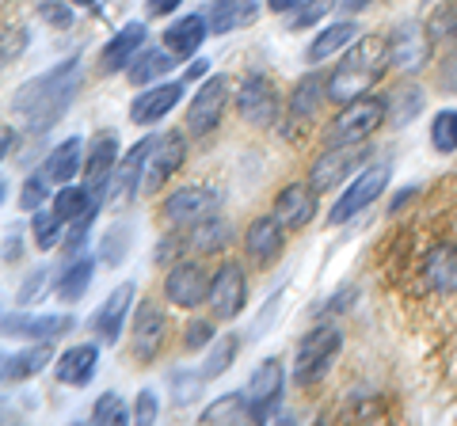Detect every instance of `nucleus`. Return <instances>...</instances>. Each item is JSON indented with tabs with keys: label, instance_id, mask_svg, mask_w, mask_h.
Returning <instances> with one entry per match:
<instances>
[{
	"label": "nucleus",
	"instance_id": "49",
	"mask_svg": "<svg viewBox=\"0 0 457 426\" xmlns=\"http://www.w3.org/2000/svg\"><path fill=\"white\" fill-rule=\"evenodd\" d=\"M20 251H23V233L20 229H8L4 233V263L20 259Z\"/></svg>",
	"mask_w": 457,
	"mask_h": 426
},
{
	"label": "nucleus",
	"instance_id": "44",
	"mask_svg": "<svg viewBox=\"0 0 457 426\" xmlns=\"http://www.w3.org/2000/svg\"><path fill=\"white\" fill-rule=\"evenodd\" d=\"M427 31H431V38H457V4H442L431 23H427Z\"/></svg>",
	"mask_w": 457,
	"mask_h": 426
},
{
	"label": "nucleus",
	"instance_id": "19",
	"mask_svg": "<svg viewBox=\"0 0 457 426\" xmlns=\"http://www.w3.org/2000/svg\"><path fill=\"white\" fill-rule=\"evenodd\" d=\"M134 286L130 282H122V286H114V293L107 297L104 305H99V312H96V320H92V332L104 339V343L111 347L114 339H119V332H122V324H126V316H130V305H134Z\"/></svg>",
	"mask_w": 457,
	"mask_h": 426
},
{
	"label": "nucleus",
	"instance_id": "23",
	"mask_svg": "<svg viewBox=\"0 0 457 426\" xmlns=\"http://www.w3.org/2000/svg\"><path fill=\"white\" fill-rule=\"evenodd\" d=\"M65 332H73V316H16V312L4 316V335L46 339V343H54V339Z\"/></svg>",
	"mask_w": 457,
	"mask_h": 426
},
{
	"label": "nucleus",
	"instance_id": "52",
	"mask_svg": "<svg viewBox=\"0 0 457 426\" xmlns=\"http://www.w3.org/2000/svg\"><path fill=\"white\" fill-rule=\"evenodd\" d=\"M206 73H210V61H206V58H198V61H191V65H187V77H191V80L206 77Z\"/></svg>",
	"mask_w": 457,
	"mask_h": 426
},
{
	"label": "nucleus",
	"instance_id": "2",
	"mask_svg": "<svg viewBox=\"0 0 457 426\" xmlns=\"http://www.w3.org/2000/svg\"><path fill=\"white\" fill-rule=\"evenodd\" d=\"M389 65H393L389 38H378V35L359 38L347 58L332 69V77H328V99H336V103H354V99H362L370 88H374Z\"/></svg>",
	"mask_w": 457,
	"mask_h": 426
},
{
	"label": "nucleus",
	"instance_id": "14",
	"mask_svg": "<svg viewBox=\"0 0 457 426\" xmlns=\"http://www.w3.org/2000/svg\"><path fill=\"white\" fill-rule=\"evenodd\" d=\"M164 339H168V316H164V308L156 305V301H141L137 324H134V358L141 365H149L156 354H161Z\"/></svg>",
	"mask_w": 457,
	"mask_h": 426
},
{
	"label": "nucleus",
	"instance_id": "36",
	"mask_svg": "<svg viewBox=\"0 0 457 426\" xmlns=\"http://www.w3.org/2000/svg\"><path fill=\"white\" fill-rule=\"evenodd\" d=\"M88 282H92V259H77L73 266H65V271H62L57 297H62V301H77V297L88 290Z\"/></svg>",
	"mask_w": 457,
	"mask_h": 426
},
{
	"label": "nucleus",
	"instance_id": "51",
	"mask_svg": "<svg viewBox=\"0 0 457 426\" xmlns=\"http://www.w3.org/2000/svg\"><path fill=\"white\" fill-rule=\"evenodd\" d=\"M183 0H149V16H168V12H176Z\"/></svg>",
	"mask_w": 457,
	"mask_h": 426
},
{
	"label": "nucleus",
	"instance_id": "33",
	"mask_svg": "<svg viewBox=\"0 0 457 426\" xmlns=\"http://www.w3.org/2000/svg\"><path fill=\"white\" fill-rule=\"evenodd\" d=\"M171 53V50H168ZM164 50H141L137 58L130 61V80L137 84V88H145V84H153L156 77H164L171 65H176V58H168Z\"/></svg>",
	"mask_w": 457,
	"mask_h": 426
},
{
	"label": "nucleus",
	"instance_id": "10",
	"mask_svg": "<svg viewBox=\"0 0 457 426\" xmlns=\"http://www.w3.org/2000/svg\"><path fill=\"white\" fill-rule=\"evenodd\" d=\"M245 297H248V282H245V271H240L237 263H225L218 266V274L210 278V308L218 320H233L240 316V308H245Z\"/></svg>",
	"mask_w": 457,
	"mask_h": 426
},
{
	"label": "nucleus",
	"instance_id": "28",
	"mask_svg": "<svg viewBox=\"0 0 457 426\" xmlns=\"http://www.w3.org/2000/svg\"><path fill=\"white\" fill-rule=\"evenodd\" d=\"M46 362H54V350H50L46 339H42V343H35V347L8 354V358H4V381L12 385V381L35 377V373H42V369H46Z\"/></svg>",
	"mask_w": 457,
	"mask_h": 426
},
{
	"label": "nucleus",
	"instance_id": "47",
	"mask_svg": "<svg viewBox=\"0 0 457 426\" xmlns=\"http://www.w3.org/2000/svg\"><path fill=\"white\" fill-rule=\"evenodd\" d=\"M42 16H46L54 27H69V20H73V16H69V8L65 4H57V0H42Z\"/></svg>",
	"mask_w": 457,
	"mask_h": 426
},
{
	"label": "nucleus",
	"instance_id": "26",
	"mask_svg": "<svg viewBox=\"0 0 457 426\" xmlns=\"http://www.w3.org/2000/svg\"><path fill=\"white\" fill-rule=\"evenodd\" d=\"M96 362H99V347H92V343L69 347L62 358H57V381H62V385H88L96 377Z\"/></svg>",
	"mask_w": 457,
	"mask_h": 426
},
{
	"label": "nucleus",
	"instance_id": "9",
	"mask_svg": "<svg viewBox=\"0 0 457 426\" xmlns=\"http://www.w3.org/2000/svg\"><path fill=\"white\" fill-rule=\"evenodd\" d=\"M431 31L423 23H400L389 35V53H393V69L400 73H416L431 58Z\"/></svg>",
	"mask_w": 457,
	"mask_h": 426
},
{
	"label": "nucleus",
	"instance_id": "42",
	"mask_svg": "<svg viewBox=\"0 0 457 426\" xmlns=\"http://www.w3.org/2000/svg\"><path fill=\"white\" fill-rule=\"evenodd\" d=\"M92 422H114V426H126V422H130V411H126V404H122L114 392H104V396L96 400V407H92Z\"/></svg>",
	"mask_w": 457,
	"mask_h": 426
},
{
	"label": "nucleus",
	"instance_id": "17",
	"mask_svg": "<svg viewBox=\"0 0 457 426\" xmlns=\"http://www.w3.org/2000/svg\"><path fill=\"white\" fill-rule=\"evenodd\" d=\"M286 248V225L270 213V217H260V221H252L248 225V233H245V251H248V259L252 263H275L278 255Z\"/></svg>",
	"mask_w": 457,
	"mask_h": 426
},
{
	"label": "nucleus",
	"instance_id": "29",
	"mask_svg": "<svg viewBox=\"0 0 457 426\" xmlns=\"http://www.w3.org/2000/svg\"><path fill=\"white\" fill-rule=\"evenodd\" d=\"M255 16H260V4H255V0H213L210 23L218 35H228V31L248 27Z\"/></svg>",
	"mask_w": 457,
	"mask_h": 426
},
{
	"label": "nucleus",
	"instance_id": "30",
	"mask_svg": "<svg viewBox=\"0 0 457 426\" xmlns=\"http://www.w3.org/2000/svg\"><path fill=\"white\" fill-rule=\"evenodd\" d=\"M228 240H233V225L221 221L218 213H213V217H206V221L191 225L187 248H195L198 255H210V251H221V248L228 244Z\"/></svg>",
	"mask_w": 457,
	"mask_h": 426
},
{
	"label": "nucleus",
	"instance_id": "1",
	"mask_svg": "<svg viewBox=\"0 0 457 426\" xmlns=\"http://www.w3.org/2000/svg\"><path fill=\"white\" fill-rule=\"evenodd\" d=\"M77 84H80V61L69 58L62 65H54L46 77H35L31 84H23L12 111L23 115L35 134H42L69 111V103L77 99Z\"/></svg>",
	"mask_w": 457,
	"mask_h": 426
},
{
	"label": "nucleus",
	"instance_id": "24",
	"mask_svg": "<svg viewBox=\"0 0 457 426\" xmlns=\"http://www.w3.org/2000/svg\"><path fill=\"white\" fill-rule=\"evenodd\" d=\"M213 31L210 27V20L206 16H183V20H176L164 31V46L171 50V53H179V58H191V53H198V46L206 42V35Z\"/></svg>",
	"mask_w": 457,
	"mask_h": 426
},
{
	"label": "nucleus",
	"instance_id": "5",
	"mask_svg": "<svg viewBox=\"0 0 457 426\" xmlns=\"http://www.w3.org/2000/svg\"><path fill=\"white\" fill-rule=\"evenodd\" d=\"M385 187H389V164H374V168H366L362 176H354V179H351L347 194H343L339 202H336V209L328 213V221H332V225L351 221L354 213H362L366 206H374Z\"/></svg>",
	"mask_w": 457,
	"mask_h": 426
},
{
	"label": "nucleus",
	"instance_id": "54",
	"mask_svg": "<svg viewBox=\"0 0 457 426\" xmlns=\"http://www.w3.org/2000/svg\"><path fill=\"white\" fill-rule=\"evenodd\" d=\"M12 145H16V141H12V130H4V149H0V152L8 156V152H12Z\"/></svg>",
	"mask_w": 457,
	"mask_h": 426
},
{
	"label": "nucleus",
	"instance_id": "16",
	"mask_svg": "<svg viewBox=\"0 0 457 426\" xmlns=\"http://www.w3.org/2000/svg\"><path fill=\"white\" fill-rule=\"evenodd\" d=\"M164 293H168V301L179 308H195L198 301H206L210 278L203 271V263H176L164 278Z\"/></svg>",
	"mask_w": 457,
	"mask_h": 426
},
{
	"label": "nucleus",
	"instance_id": "7",
	"mask_svg": "<svg viewBox=\"0 0 457 426\" xmlns=\"http://www.w3.org/2000/svg\"><path fill=\"white\" fill-rule=\"evenodd\" d=\"M362 160H366V149L362 145H328V152L320 156L317 164H312L309 187L317 191V194L332 191V187H339L343 179H351L354 168H359Z\"/></svg>",
	"mask_w": 457,
	"mask_h": 426
},
{
	"label": "nucleus",
	"instance_id": "41",
	"mask_svg": "<svg viewBox=\"0 0 457 426\" xmlns=\"http://www.w3.org/2000/svg\"><path fill=\"white\" fill-rule=\"evenodd\" d=\"M336 4H339V0H302V8H297L294 20H290V31H305V27H317Z\"/></svg>",
	"mask_w": 457,
	"mask_h": 426
},
{
	"label": "nucleus",
	"instance_id": "56",
	"mask_svg": "<svg viewBox=\"0 0 457 426\" xmlns=\"http://www.w3.org/2000/svg\"><path fill=\"white\" fill-rule=\"evenodd\" d=\"M69 4H80V8H92L96 0H69Z\"/></svg>",
	"mask_w": 457,
	"mask_h": 426
},
{
	"label": "nucleus",
	"instance_id": "38",
	"mask_svg": "<svg viewBox=\"0 0 457 426\" xmlns=\"http://www.w3.org/2000/svg\"><path fill=\"white\" fill-rule=\"evenodd\" d=\"M233 354H237V335L213 339V347H210V354H206V362H203V369H198V373H203L206 381L218 377V373H225L228 362H233Z\"/></svg>",
	"mask_w": 457,
	"mask_h": 426
},
{
	"label": "nucleus",
	"instance_id": "40",
	"mask_svg": "<svg viewBox=\"0 0 457 426\" xmlns=\"http://www.w3.org/2000/svg\"><path fill=\"white\" fill-rule=\"evenodd\" d=\"M431 141L438 152H457V111H442L431 122Z\"/></svg>",
	"mask_w": 457,
	"mask_h": 426
},
{
	"label": "nucleus",
	"instance_id": "46",
	"mask_svg": "<svg viewBox=\"0 0 457 426\" xmlns=\"http://www.w3.org/2000/svg\"><path fill=\"white\" fill-rule=\"evenodd\" d=\"M156 392L153 389H141L137 392V404H134V419L141 422V426H149V422H156Z\"/></svg>",
	"mask_w": 457,
	"mask_h": 426
},
{
	"label": "nucleus",
	"instance_id": "12",
	"mask_svg": "<svg viewBox=\"0 0 457 426\" xmlns=\"http://www.w3.org/2000/svg\"><path fill=\"white\" fill-rule=\"evenodd\" d=\"M237 111L240 119L252 122V126H270L278 119V95L275 88H270L267 77H245L237 88Z\"/></svg>",
	"mask_w": 457,
	"mask_h": 426
},
{
	"label": "nucleus",
	"instance_id": "37",
	"mask_svg": "<svg viewBox=\"0 0 457 426\" xmlns=\"http://www.w3.org/2000/svg\"><path fill=\"white\" fill-rule=\"evenodd\" d=\"M62 225H65V217L57 213L54 206L46 209H35V221H31V229H35V244L46 251V248H57V240H62Z\"/></svg>",
	"mask_w": 457,
	"mask_h": 426
},
{
	"label": "nucleus",
	"instance_id": "13",
	"mask_svg": "<svg viewBox=\"0 0 457 426\" xmlns=\"http://www.w3.org/2000/svg\"><path fill=\"white\" fill-rule=\"evenodd\" d=\"M225 103H228V77H210L203 88H198V95L191 99V111H187V126L191 134H210L218 130V122L225 115Z\"/></svg>",
	"mask_w": 457,
	"mask_h": 426
},
{
	"label": "nucleus",
	"instance_id": "27",
	"mask_svg": "<svg viewBox=\"0 0 457 426\" xmlns=\"http://www.w3.org/2000/svg\"><path fill=\"white\" fill-rule=\"evenodd\" d=\"M80 164H84V141H80V137H65L62 145L50 152V160L42 164V172H46L50 183L65 187V183H73V179H77Z\"/></svg>",
	"mask_w": 457,
	"mask_h": 426
},
{
	"label": "nucleus",
	"instance_id": "45",
	"mask_svg": "<svg viewBox=\"0 0 457 426\" xmlns=\"http://www.w3.org/2000/svg\"><path fill=\"white\" fill-rule=\"evenodd\" d=\"M46 191H50V179H46V172L31 176V179L23 183L20 206H23V209H42V206H46Z\"/></svg>",
	"mask_w": 457,
	"mask_h": 426
},
{
	"label": "nucleus",
	"instance_id": "48",
	"mask_svg": "<svg viewBox=\"0 0 457 426\" xmlns=\"http://www.w3.org/2000/svg\"><path fill=\"white\" fill-rule=\"evenodd\" d=\"M206 343H213V328H210L206 320L191 324V328H187V347L195 350V347H206Z\"/></svg>",
	"mask_w": 457,
	"mask_h": 426
},
{
	"label": "nucleus",
	"instance_id": "18",
	"mask_svg": "<svg viewBox=\"0 0 457 426\" xmlns=\"http://www.w3.org/2000/svg\"><path fill=\"white\" fill-rule=\"evenodd\" d=\"M179 99H183V84L179 80H168V84H156V88H145L130 103V122H137V126L161 122V119H168V111L176 107Z\"/></svg>",
	"mask_w": 457,
	"mask_h": 426
},
{
	"label": "nucleus",
	"instance_id": "43",
	"mask_svg": "<svg viewBox=\"0 0 457 426\" xmlns=\"http://www.w3.org/2000/svg\"><path fill=\"white\" fill-rule=\"evenodd\" d=\"M126 251H130V225L119 221V225H111V229H107L99 255H104L107 263H122V255H126Z\"/></svg>",
	"mask_w": 457,
	"mask_h": 426
},
{
	"label": "nucleus",
	"instance_id": "50",
	"mask_svg": "<svg viewBox=\"0 0 457 426\" xmlns=\"http://www.w3.org/2000/svg\"><path fill=\"white\" fill-rule=\"evenodd\" d=\"M438 80H442V88H446V92H457V53H453V58L442 61Z\"/></svg>",
	"mask_w": 457,
	"mask_h": 426
},
{
	"label": "nucleus",
	"instance_id": "20",
	"mask_svg": "<svg viewBox=\"0 0 457 426\" xmlns=\"http://www.w3.org/2000/svg\"><path fill=\"white\" fill-rule=\"evenodd\" d=\"M317 213V191L305 187V183H290L282 187L275 198V217L286 225V229H305Z\"/></svg>",
	"mask_w": 457,
	"mask_h": 426
},
{
	"label": "nucleus",
	"instance_id": "39",
	"mask_svg": "<svg viewBox=\"0 0 457 426\" xmlns=\"http://www.w3.org/2000/svg\"><path fill=\"white\" fill-rule=\"evenodd\" d=\"M420 107H423V92L420 88H400L389 99V119H393V126H404L411 115H420Z\"/></svg>",
	"mask_w": 457,
	"mask_h": 426
},
{
	"label": "nucleus",
	"instance_id": "32",
	"mask_svg": "<svg viewBox=\"0 0 457 426\" xmlns=\"http://www.w3.org/2000/svg\"><path fill=\"white\" fill-rule=\"evenodd\" d=\"M255 419L252 415V404H248V392H228L221 400H213L206 411H203V422H248Z\"/></svg>",
	"mask_w": 457,
	"mask_h": 426
},
{
	"label": "nucleus",
	"instance_id": "8",
	"mask_svg": "<svg viewBox=\"0 0 457 426\" xmlns=\"http://www.w3.org/2000/svg\"><path fill=\"white\" fill-rule=\"evenodd\" d=\"M218 209H221L218 191H210V187H183V191H176V194H168L164 217H168L171 225H179V229H191V225L213 217Z\"/></svg>",
	"mask_w": 457,
	"mask_h": 426
},
{
	"label": "nucleus",
	"instance_id": "22",
	"mask_svg": "<svg viewBox=\"0 0 457 426\" xmlns=\"http://www.w3.org/2000/svg\"><path fill=\"white\" fill-rule=\"evenodd\" d=\"M153 141H156V137L137 141V145L130 149V156H126V160H122L119 168H114L111 187H107V198H130V194H137V179L145 176V160H149Z\"/></svg>",
	"mask_w": 457,
	"mask_h": 426
},
{
	"label": "nucleus",
	"instance_id": "4",
	"mask_svg": "<svg viewBox=\"0 0 457 426\" xmlns=\"http://www.w3.org/2000/svg\"><path fill=\"white\" fill-rule=\"evenodd\" d=\"M381 119H389V103H381V99H354L347 103V111H339L336 122L328 126L324 141L328 145H362L381 126Z\"/></svg>",
	"mask_w": 457,
	"mask_h": 426
},
{
	"label": "nucleus",
	"instance_id": "6",
	"mask_svg": "<svg viewBox=\"0 0 457 426\" xmlns=\"http://www.w3.org/2000/svg\"><path fill=\"white\" fill-rule=\"evenodd\" d=\"M183 156H187V141H183V134H164V137H156L153 149H149V160H145V176H141V194L161 191L164 183L179 172Z\"/></svg>",
	"mask_w": 457,
	"mask_h": 426
},
{
	"label": "nucleus",
	"instance_id": "35",
	"mask_svg": "<svg viewBox=\"0 0 457 426\" xmlns=\"http://www.w3.org/2000/svg\"><path fill=\"white\" fill-rule=\"evenodd\" d=\"M320 88H328V80L320 84V77H305L302 84L294 88V99H290V111L297 119H312L320 111Z\"/></svg>",
	"mask_w": 457,
	"mask_h": 426
},
{
	"label": "nucleus",
	"instance_id": "31",
	"mask_svg": "<svg viewBox=\"0 0 457 426\" xmlns=\"http://www.w3.org/2000/svg\"><path fill=\"white\" fill-rule=\"evenodd\" d=\"M354 27L351 20L347 23H332V27H324V31L309 42V50H305V61H324V58H332V53H339L343 46H351L354 42Z\"/></svg>",
	"mask_w": 457,
	"mask_h": 426
},
{
	"label": "nucleus",
	"instance_id": "11",
	"mask_svg": "<svg viewBox=\"0 0 457 426\" xmlns=\"http://www.w3.org/2000/svg\"><path fill=\"white\" fill-rule=\"evenodd\" d=\"M114 164H119V137L111 130L99 134L88 149V160H84V183H88V194L92 202L99 206L107 198V187H111V176H114Z\"/></svg>",
	"mask_w": 457,
	"mask_h": 426
},
{
	"label": "nucleus",
	"instance_id": "3",
	"mask_svg": "<svg viewBox=\"0 0 457 426\" xmlns=\"http://www.w3.org/2000/svg\"><path fill=\"white\" fill-rule=\"evenodd\" d=\"M339 347H343V332L339 328H332V324L312 328L302 343H297V354H294V381L297 385H312V381H320L328 369H332Z\"/></svg>",
	"mask_w": 457,
	"mask_h": 426
},
{
	"label": "nucleus",
	"instance_id": "55",
	"mask_svg": "<svg viewBox=\"0 0 457 426\" xmlns=\"http://www.w3.org/2000/svg\"><path fill=\"white\" fill-rule=\"evenodd\" d=\"M366 4H370V0H347V8H351V12H354V8H366Z\"/></svg>",
	"mask_w": 457,
	"mask_h": 426
},
{
	"label": "nucleus",
	"instance_id": "53",
	"mask_svg": "<svg viewBox=\"0 0 457 426\" xmlns=\"http://www.w3.org/2000/svg\"><path fill=\"white\" fill-rule=\"evenodd\" d=\"M267 8L282 16V12H290V8H302V0H267Z\"/></svg>",
	"mask_w": 457,
	"mask_h": 426
},
{
	"label": "nucleus",
	"instance_id": "34",
	"mask_svg": "<svg viewBox=\"0 0 457 426\" xmlns=\"http://www.w3.org/2000/svg\"><path fill=\"white\" fill-rule=\"evenodd\" d=\"M54 209L62 213L65 221H80L84 213H92V209H99V206L92 202L88 187H73V183H65V187L54 194Z\"/></svg>",
	"mask_w": 457,
	"mask_h": 426
},
{
	"label": "nucleus",
	"instance_id": "25",
	"mask_svg": "<svg viewBox=\"0 0 457 426\" xmlns=\"http://www.w3.org/2000/svg\"><path fill=\"white\" fill-rule=\"evenodd\" d=\"M423 278L427 286L438 293H457V248L450 244H435L423 259Z\"/></svg>",
	"mask_w": 457,
	"mask_h": 426
},
{
	"label": "nucleus",
	"instance_id": "15",
	"mask_svg": "<svg viewBox=\"0 0 457 426\" xmlns=\"http://www.w3.org/2000/svg\"><path fill=\"white\" fill-rule=\"evenodd\" d=\"M282 389H286V369L278 358H263L260 365L252 369V381H248V404H252V415L263 419L270 407L282 400Z\"/></svg>",
	"mask_w": 457,
	"mask_h": 426
},
{
	"label": "nucleus",
	"instance_id": "21",
	"mask_svg": "<svg viewBox=\"0 0 457 426\" xmlns=\"http://www.w3.org/2000/svg\"><path fill=\"white\" fill-rule=\"evenodd\" d=\"M141 42H145V23H126L111 35V42L104 46V73H119V69L130 65L141 53Z\"/></svg>",
	"mask_w": 457,
	"mask_h": 426
}]
</instances>
